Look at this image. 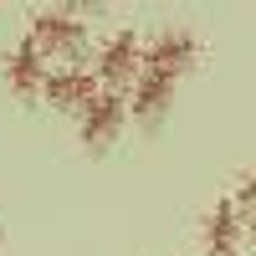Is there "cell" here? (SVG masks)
<instances>
[{"instance_id": "1", "label": "cell", "mask_w": 256, "mask_h": 256, "mask_svg": "<svg viewBox=\"0 0 256 256\" xmlns=\"http://www.w3.org/2000/svg\"><path fill=\"white\" fill-rule=\"evenodd\" d=\"M200 62V36L190 26H164L144 41V67L138 72H154V77H169V82H184Z\"/></svg>"}, {"instance_id": "9", "label": "cell", "mask_w": 256, "mask_h": 256, "mask_svg": "<svg viewBox=\"0 0 256 256\" xmlns=\"http://www.w3.org/2000/svg\"><path fill=\"white\" fill-rule=\"evenodd\" d=\"M246 241H251V256H256V216L246 220Z\"/></svg>"}, {"instance_id": "4", "label": "cell", "mask_w": 256, "mask_h": 256, "mask_svg": "<svg viewBox=\"0 0 256 256\" xmlns=\"http://www.w3.org/2000/svg\"><path fill=\"white\" fill-rule=\"evenodd\" d=\"M138 67H144V41H138L134 26L113 31V36L98 46V56H92V72H98V82H102L108 92H118L123 82H134Z\"/></svg>"}, {"instance_id": "2", "label": "cell", "mask_w": 256, "mask_h": 256, "mask_svg": "<svg viewBox=\"0 0 256 256\" xmlns=\"http://www.w3.org/2000/svg\"><path fill=\"white\" fill-rule=\"evenodd\" d=\"M26 41L41 56H72L88 41V20L72 6H41V10H31V36Z\"/></svg>"}, {"instance_id": "5", "label": "cell", "mask_w": 256, "mask_h": 256, "mask_svg": "<svg viewBox=\"0 0 256 256\" xmlns=\"http://www.w3.org/2000/svg\"><path fill=\"white\" fill-rule=\"evenodd\" d=\"M102 92V82H98V72L92 67H56V72H46V88H41V102L46 108H56V113H82L88 102Z\"/></svg>"}, {"instance_id": "8", "label": "cell", "mask_w": 256, "mask_h": 256, "mask_svg": "<svg viewBox=\"0 0 256 256\" xmlns=\"http://www.w3.org/2000/svg\"><path fill=\"white\" fill-rule=\"evenodd\" d=\"M230 200H236V210H251V216H256V164H246V169H241L236 195H230Z\"/></svg>"}, {"instance_id": "7", "label": "cell", "mask_w": 256, "mask_h": 256, "mask_svg": "<svg viewBox=\"0 0 256 256\" xmlns=\"http://www.w3.org/2000/svg\"><path fill=\"white\" fill-rule=\"evenodd\" d=\"M46 56H41L31 41H20V46L6 52V62H0V77H6V88L16 98H41V88H46Z\"/></svg>"}, {"instance_id": "3", "label": "cell", "mask_w": 256, "mask_h": 256, "mask_svg": "<svg viewBox=\"0 0 256 256\" xmlns=\"http://www.w3.org/2000/svg\"><path fill=\"white\" fill-rule=\"evenodd\" d=\"M123 123H128V98H123V92H108V88H102V92L88 102V108L77 113V138H82V148L102 154L108 144H118Z\"/></svg>"}, {"instance_id": "6", "label": "cell", "mask_w": 256, "mask_h": 256, "mask_svg": "<svg viewBox=\"0 0 256 256\" xmlns=\"http://www.w3.org/2000/svg\"><path fill=\"white\" fill-rule=\"evenodd\" d=\"M241 210H236V200H216L200 216V246H205V256H241L236 246H241Z\"/></svg>"}]
</instances>
